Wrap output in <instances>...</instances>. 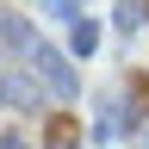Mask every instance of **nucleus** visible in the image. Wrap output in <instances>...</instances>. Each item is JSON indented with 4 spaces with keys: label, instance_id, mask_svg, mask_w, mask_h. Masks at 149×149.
<instances>
[{
    "label": "nucleus",
    "instance_id": "1",
    "mask_svg": "<svg viewBox=\"0 0 149 149\" xmlns=\"http://www.w3.org/2000/svg\"><path fill=\"white\" fill-rule=\"evenodd\" d=\"M25 62H31V81H37V87H50V93H62V100H68L74 87H81V81H74V68H68V56H56L44 37H37V44L25 50Z\"/></svg>",
    "mask_w": 149,
    "mask_h": 149
},
{
    "label": "nucleus",
    "instance_id": "2",
    "mask_svg": "<svg viewBox=\"0 0 149 149\" xmlns=\"http://www.w3.org/2000/svg\"><path fill=\"white\" fill-rule=\"evenodd\" d=\"M0 44L25 56V50L37 44V31H31V19H19V13H0Z\"/></svg>",
    "mask_w": 149,
    "mask_h": 149
},
{
    "label": "nucleus",
    "instance_id": "3",
    "mask_svg": "<svg viewBox=\"0 0 149 149\" xmlns=\"http://www.w3.org/2000/svg\"><path fill=\"white\" fill-rule=\"evenodd\" d=\"M44 149H81V124H74V118H50Z\"/></svg>",
    "mask_w": 149,
    "mask_h": 149
},
{
    "label": "nucleus",
    "instance_id": "4",
    "mask_svg": "<svg viewBox=\"0 0 149 149\" xmlns=\"http://www.w3.org/2000/svg\"><path fill=\"white\" fill-rule=\"evenodd\" d=\"M0 100H13V106H37V81H31V74H13V81H0Z\"/></svg>",
    "mask_w": 149,
    "mask_h": 149
},
{
    "label": "nucleus",
    "instance_id": "5",
    "mask_svg": "<svg viewBox=\"0 0 149 149\" xmlns=\"http://www.w3.org/2000/svg\"><path fill=\"white\" fill-rule=\"evenodd\" d=\"M68 37H74V56H87L93 44H100V31H93V19H87V13H81V19L68 25Z\"/></svg>",
    "mask_w": 149,
    "mask_h": 149
},
{
    "label": "nucleus",
    "instance_id": "6",
    "mask_svg": "<svg viewBox=\"0 0 149 149\" xmlns=\"http://www.w3.org/2000/svg\"><path fill=\"white\" fill-rule=\"evenodd\" d=\"M143 13H149V0H118V25H124V31H137Z\"/></svg>",
    "mask_w": 149,
    "mask_h": 149
},
{
    "label": "nucleus",
    "instance_id": "7",
    "mask_svg": "<svg viewBox=\"0 0 149 149\" xmlns=\"http://www.w3.org/2000/svg\"><path fill=\"white\" fill-rule=\"evenodd\" d=\"M37 13H50V19H68V25L81 19V6H74V0H37Z\"/></svg>",
    "mask_w": 149,
    "mask_h": 149
},
{
    "label": "nucleus",
    "instance_id": "8",
    "mask_svg": "<svg viewBox=\"0 0 149 149\" xmlns=\"http://www.w3.org/2000/svg\"><path fill=\"white\" fill-rule=\"evenodd\" d=\"M0 106H6V100H0Z\"/></svg>",
    "mask_w": 149,
    "mask_h": 149
}]
</instances>
